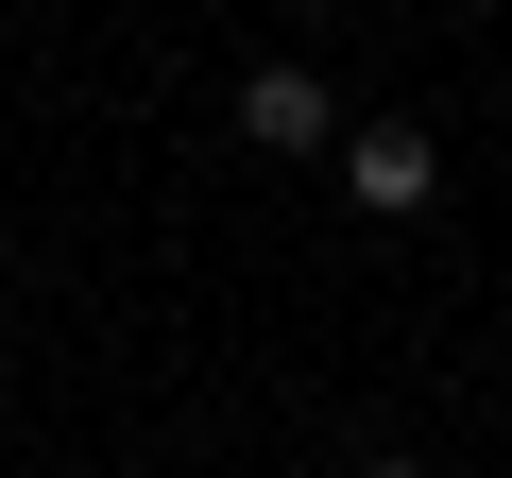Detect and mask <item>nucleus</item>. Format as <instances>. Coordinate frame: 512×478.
<instances>
[{"mask_svg":"<svg viewBox=\"0 0 512 478\" xmlns=\"http://www.w3.org/2000/svg\"><path fill=\"white\" fill-rule=\"evenodd\" d=\"M342 188H359L376 222H410V205L444 188V137H427V120H359V137H342Z\"/></svg>","mask_w":512,"mask_h":478,"instance_id":"1","label":"nucleus"},{"mask_svg":"<svg viewBox=\"0 0 512 478\" xmlns=\"http://www.w3.org/2000/svg\"><path fill=\"white\" fill-rule=\"evenodd\" d=\"M239 154H342V103H325L308 69H256V86H239Z\"/></svg>","mask_w":512,"mask_h":478,"instance_id":"2","label":"nucleus"},{"mask_svg":"<svg viewBox=\"0 0 512 478\" xmlns=\"http://www.w3.org/2000/svg\"><path fill=\"white\" fill-rule=\"evenodd\" d=\"M376 478H427V461H376Z\"/></svg>","mask_w":512,"mask_h":478,"instance_id":"3","label":"nucleus"}]
</instances>
